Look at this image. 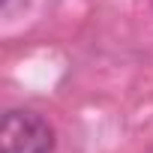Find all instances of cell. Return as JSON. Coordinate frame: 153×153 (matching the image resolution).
<instances>
[{
	"instance_id": "6da1fadb",
	"label": "cell",
	"mask_w": 153,
	"mask_h": 153,
	"mask_svg": "<svg viewBox=\"0 0 153 153\" xmlns=\"http://www.w3.org/2000/svg\"><path fill=\"white\" fill-rule=\"evenodd\" d=\"M54 150V129L51 123L30 111L12 108L0 123V153H51Z\"/></svg>"
}]
</instances>
